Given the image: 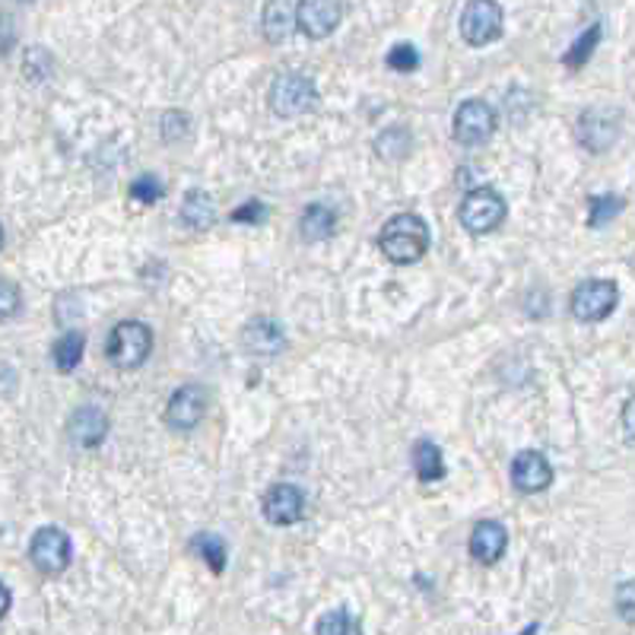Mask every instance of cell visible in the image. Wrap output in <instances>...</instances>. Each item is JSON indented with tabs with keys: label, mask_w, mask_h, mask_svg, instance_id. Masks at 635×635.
<instances>
[{
	"label": "cell",
	"mask_w": 635,
	"mask_h": 635,
	"mask_svg": "<svg viewBox=\"0 0 635 635\" xmlns=\"http://www.w3.org/2000/svg\"><path fill=\"white\" fill-rule=\"evenodd\" d=\"M54 366L61 369V373H74L76 366H80V359H83V334H64L58 343H54Z\"/></svg>",
	"instance_id": "cell-22"
},
{
	"label": "cell",
	"mask_w": 635,
	"mask_h": 635,
	"mask_svg": "<svg viewBox=\"0 0 635 635\" xmlns=\"http://www.w3.org/2000/svg\"><path fill=\"white\" fill-rule=\"evenodd\" d=\"M242 346L252 356H277L286 346V331L273 318H255L242 331Z\"/></svg>",
	"instance_id": "cell-14"
},
{
	"label": "cell",
	"mask_w": 635,
	"mask_h": 635,
	"mask_svg": "<svg viewBox=\"0 0 635 635\" xmlns=\"http://www.w3.org/2000/svg\"><path fill=\"white\" fill-rule=\"evenodd\" d=\"M620 210H623V200L620 197H595L591 200V213H588V225L600 229L610 217H616Z\"/></svg>",
	"instance_id": "cell-28"
},
{
	"label": "cell",
	"mask_w": 635,
	"mask_h": 635,
	"mask_svg": "<svg viewBox=\"0 0 635 635\" xmlns=\"http://www.w3.org/2000/svg\"><path fill=\"white\" fill-rule=\"evenodd\" d=\"M505 213H509V207H505L502 194L492 191V187H474V191H467V197L461 200V210H457L461 225H464L471 235L492 232L496 225H502Z\"/></svg>",
	"instance_id": "cell-3"
},
{
	"label": "cell",
	"mask_w": 635,
	"mask_h": 635,
	"mask_svg": "<svg viewBox=\"0 0 635 635\" xmlns=\"http://www.w3.org/2000/svg\"><path fill=\"white\" fill-rule=\"evenodd\" d=\"M13 41H16V33H13V23L10 20H3L0 16V58L13 48Z\"/></svg>",
	"instance_id": "cell-34"
},
{
	"label": "cell",
	"mask_w": 635,
	"mask_h": 635,
	"mask_svg": "<svg viewBox=\"0 0 635 635\" xmlns=\"http://www.w3.org/2000/svg\"><path fill=\"white\" fill-rule=\"evenodd\" d=\"M191 547H194V553L200 557V560L207 562L213 572H223L225 569V544L223 537H217V534H210V530H204V534H197L194 540H191Z\"/></svg>",
	"instance_id": "cell-21"
},
{
	"label": "cell",
	"mask_w": 635,
	"mask_h": 635,
	"mask_svg": "<svg viewBox=\"0 0 635 635\" xmlns=\"http://www.w3.org/2000/svg\"><path fill=\"white\" fill-rule=\"evenodd\" d=\"M267 99H270V109L280 118H300L308 109H315L318 89L305 74H280L270 83Z\"/></svg>",
	"instance_id": "cell-4"
},
{
	"label": "cell",
	"mask_w": 635,
	"mask_h": 635,
	"mask_svg": "<svg viewBox=\"0 0 635 635\" xmlns=\"http://www.w3.org/2000/svg\"><path fill=\"white\" fill-rule=\"evenodd\" d=\"M413 471L423 484H439L445 480V457H442V449L429 439H419L413 445Z\"/></svg>",
	"instance_id": "cell-19"
},
{
	"label": "cell",
	"mask_w": 635,
	"mask_h": 635,
	"mask_svg": "<svg viewBox=\"0 0 635 635\" xmlns=\"http://www.w3.org/2000/svg\"><path fill=\"white\" fill-rule=\"evenodd\" d=\"M375 150L381 159H401L411 150V134L404 127H388L378 141H375Z\"/></svg>",
	"instance_id": "cell-24"
},
{
	"label": "cell",
	"mask_w": 635,
	"mask_h": 635,
	"mask_svg": "<svg viewBox=\"0 0 635 635\" xmlns=\"http://www.w3.org/2000/svg\"><path fill=\"white\" fill-rule=\"evenodd\" d=\"M152 353V331L144 321H121L114 325L106 356L112 359L118 369H137L150 359Z\"/></svg>",
	"instance_id": "cell-2"
},
{
	"label": "cell",
	"mask_w": 635,
	"mask_h": 635,
	"mask_svg": "<svg viewBox=\"0 0 635 635\" xmlns=\"http://www.w3.org/2000/svg\"><path fill=\"white\" fill-rule=\"evenodd\" d=\"M20 290H16V283H10V280H0V321H7V318H13L16 312H20Z\"/></svg>",
	"instance_id": "cell-29"
},
{
	"label": "cell",
	"mask_w": 635,
	"mask_h": 635,
	"mask_svg": "<svg viewBox=\"0 0 635 635\" xmlns=\"http://www.w3.org/2000/svg\"><path fill=\"white\" fill-rule=\"evenodd\" d=\"M71 557H74V550H71L68 530H61V527H41V530H36V537L29 544V560H33L38 572L58 575V572H64L71 565Z\"/></svg>",
	"instance_id": "cell-7"
},
{
	"label": "cell",
	"mask_w": 635,
	"mask_h": 635,
	"mask_svg": "<svg viewBox=\"0 0 635 635\" xmlns=\"http://www.w3.org/2000/svg\"><path fill=\"white\" fill-rule=\"evenodd\" d=\"M210 407V394L200 388V384H182L172 398H169V407H166V423L172 429H194Z\"/></svg>",
	"instance_id": "cell-10"
},
{
	"label": "cell",
	"mask_w": 635,
	"mask_h": 635,
	"mask_svg": "<svg viewBox=\"0 0 635 635\" xmlns=\"http://www.w3.org/2000/svg\"><path fill=\"white\" fill-rule=\"evenodd\" d=\"M496 131V112L492 106H486L484 99H471L454 112V141L464 147H477L486 144Z\"/></svg>",
	"instance_id": "cell-8"
},
{
	"label": "cell",
	"mask_w": 635,
	"mask_h": 635,
	"mask_svg": "<svg viewBox=\"0 0 635 635\" xmlns=\"http://www.w3.org/2000/svg\"><path fill=\"white\" fill-rule=\"evenodd\" d=\"M315 635H363V626L353 613L346 610H331L318 620L315 626Z\"/></svg>",
	"instance_id": "cell-23"
},
{
	"label": "cell",
	"mask_w": 635,
	"mask_h": 635,
	"mask_svg": "<svg viewBox=\"0 0 635 635\" xmlns=\"http://www.w3.org/2000/svg\"><path fill=\"white\" fill-rule=\"evenodd\" d=\"M23 71H26V80H41V76L51 74V58H48V51L33 48V51L26 54V64H23Z\"/></svg>",
	"instance_id": "cell-30"
},
{
	"label": "cell",
	"mask_w": 635,
	"mask_h": 635,
	"mask_svg": "<svg viewBox=\"0 0 635 635\" xmlns=\"http://www.w3.org/2000/svg\"><path fill=\"white\" fill-rule=\"evenodd\" d=\"M616 598H620V616L626 623H633V582H623L620 591H616Z\"/></svg>",
	"instance_id": "cell-33"
},
{
	"label": "cell",
	"mask_w": 635,
	"mask_h": 635,
	"mask_svg": "<svg viewBox=\"0 0 635 635\" xmlns=\"http://www.w3.org/2000/svg\"><path fill=\"white\" fill-rule=\"evenodd\" d=\"M616 300H620V290L613 280H585L575 286L572 293V315L585 325H595V321H603L613 308H616Z\"/></svg>",
	"instance_id": "cell-5"
},
{
	"label": "cell",
	"mask_w": 635,
	"mask_h": 635,
	"mask_svg": "<svg viewBox=\"0 0 635 635\" xmlns=\"http://www.w3.org/2000/svg\"><path fill=\"white\" fill-rule=\"evenodd\" d=\"M68 432H71V442L80 449H96L109 436V416L99 407H80L68 423Z\"/></svg>",
	"instance_id": "cell-15"
},
{
	"label": "cell",
	"mask_w": 635,
	"mask_h": 635,
	"mask_svg": "<svg viewBox=\"0 0 635 635\" xmlns=\"http://www.w3.org/2000/svg\"><path fill=\"white\" fill-rule=\"evenodd\" d=\"M388 68L398 71V74H413L419 68V54L411 41H398L391 51H388Z\"/></svg>",
	"instance_id": "cell-27"
},
{
	"label": "cell",
	"mask_w": 635,
	"mask_h": 635,
	"mask_svg": "<svg viewBox=\"0 0 635 635\" xmlns=\"http://www.w3.org/2000/svg\"><path fill=\"white\" fill-rule=\"evenodd\" d=\"M512 484L522 492H544L553 484V467L540 451H522L512 461Z\"/></svg>",
	"instance_id": "cell-13"
},
{
	"label": "cell",
	"mask_w": 635,
	"mask_h": 635,
	"mask_svg": "<svg viewBox=\"0 0 635 635\" xmlns=\"http://www.w3.org/2000/svg\"><path fill=\"white\" fill-rule=\"evenodd\" d=\"M131 197L141 200V204H156V200L166 197V185H162L159 175H150V172H147V175H141V179L131 182Z\"/></svg>",
	"instance_id": "cell-26"
},
{
	"label": "cell",
	"mask_w": 635,
	"mask_h": 635,
	"mask_svg": "<svg viewBox=\"0 0 635 635\" xmlns=\"http://www.w3.org/2000/svg\"><path fill=\"white\" fill-rule=\"evenodd\" d=\"M0 248H3V225H0Z\"/></svg>",
	"instance_id": "cell-37"
},
{
	"label": "cell",
	"mask_w": 635,
	"mask_h": 635,
	"mask_svg": "<svg viewBox=\"0 0 635 635\" xmlns=\"http://www.w3.org/2000/svg\"><path fill=\"white\" fill-rule=\"evenodd\" d=\"M261 26L264 36L270 38L273 45L286 41V38L293 36V29H296V3L293 0H270L264 7Z\"/></svg>",
	"instance_id": "cell-17"
},
{
	"label": "cell",
	"mask_w": 635,
	"mask_h": 635,
	"mask_svg": "<svg viewBox=\"0 0 635 635\" xmlns=\"http://www.w3.org/2000/svg\"><path fill=\"white\" fill-rule=\"evenodd\" d=\"M598 38H600V26L595 23V26H591V33H585L582 38H575V45L565 51V58H562V61H565L569 68H575V71H578V68H585V61L595 54V45H598Z\"/></svg>",
	"instance_id": "cell-25"
},
{
	"label": "cell",
	"mask_w": 635,
	"mask_h": 635,
	"mask_svg": "<svg viewBox=\"0 0 635 635\" xmlns=\"http://www.w3.org/2000/svg\"><path fill=\"white\" fill-rule=\"evenodd\" d=\"M187 131H191V118L182 112H169L162 118V137L166 141H182Z\"/></svg>",
	"instance_id": "cell-31"
},
{
	"label": "cell",
	"mask_w": 635,
	"mask_h": 635,
	"mask_svg": "<svg viewBox=\"0 0 635 635\" xmlns=\"http://www.w3.org/2000/svg\"><path fill=\"white\" fill-rule=\"evenodd\" d=\"M261 509H264V518H267V522L286 527V524H300L302 518H305V509H308V502H305V492H302L300 486L277 484V486H270V489H267Z\"/></svg>",
	"instance_id": "cell-11"
},
{
	"label": "cell",
	"mask_w": 635,
	"mask_h": 635,
	"mask_svg": "<svg viewBox=\"0 0 635 635\" xmlns=\"http://www.w3.org/2000/svg\"><path fill=\"white\" fill-rule=\"evenodd\" d=\"M505 547H509L505 524L480 522L474 527V534H471V557L477 562H484V565H492V562L502 560Z\"/></svg>",
	"instance_id": "cell-16"
},
{
	"label": "cell",
	"mask_w": 635,
	"mask_h": 635,
	"mask_svg": "<svg viewBox=\"0 0 635 635\" xmlns=\"http://www.w3.org/2000/svg\"><path fill=\"white\" fill-rule=\"evenodd\" d=\"M10 603H13V595H10V588L0 582V620L7 616V610H10Z\"/></svg>",
	"instance_id": "cell-36"
},
{
	"label": "cell",
	"mask_w": 635,
	"mask_h": 635,
	"mask_svg": "<svg viewBox=\"0 0 635 635\" xmlns=\"http://www.w3.org/2000/svg\"><path fill=\"white\" fill-rule=\"evenodd\" d=\"M179 217H182V223L191 225V229H197V232H204V229H210V225L217 223V204H213V197L207 194V191H187L185 200H182V210H179Z\"/></svg>",
	"instance_id": "cell-18"
},
{
	"label": "cell",
	"mask_w": 635,
	"mask_h": 635,
	"mask_svg": "<svg viewBox=\"0 0 635 635\" xmlns=\"http://www.w3.org/2000/svg\"><path fill=\"white\" fill-rule=\"evenodd\" d=\"M620 137V112L613 109H588L578 118V141L591 152H607Z\"/></svg>",
	"instance_id": "cell-9"
},
{
	"label": "cell",
	"mask_w": 635,
	"mask_h": 635,
	"mask_svg": "<svg viewBox=\"0 0 635 635\" xmlns=\"http://www.w3.org/2000/svg\"><path fill=\"white\" fill-rule=\"evenodd\" d=\"M378 248L391 264H416L429 248V225L416 213H394L378 235Z\"/></svg>",
	"instance_id": "cell-1"
},
{
	"label": "cell",
	"mask_w": 635,
	"mask_h": 635,
	"mask_svg": "<svg viewBox=\"0 0 635 635\" xmlns=\"http://www.w3.org/2000/svg\"><path fill=\"white\" fill-rule=\"evenodd\" d=\"M623 432H626V445L633 449V401H626L623 407Z\"/></svg>",
	"instance_id": "cell-35"
},
{
	"label": "cell",
	"mask_w": 635,
	"mask_h": 635,
	"mask_svg": "<svg viewBox=\"0 0 635 635\" xmlns=\"http://www.w3.org/2000/svg\"><path fill=\"white\" fill-rule=\"evenodd\" d=\"M343 3L337 0H302L296 3V26L308 38H328L340 26Z\"/></svg>",
	"instance_id": "cell-12"
},
{
	"label": "cell",
	"mask_w": 635,
	"mask_h": 635,
	"mask_svg": "<svg viewBox=\"0 0 635 635\" xmlns=\"http://www.w3.org/2000/svg\"><path fill=\"white\" fill-rule=\"evenodd\" d=\"M267 220V207L261 200H248L245 207L232 210V223H248V225H261Z\"/></svg>",
	"instance_id": "cell-32"
},
{
	"label": "cell",
	"mask_w": 635,
	"mask_h": 635,
	"mask_svg": "<svg viewBox=\"0 0 635 635\" xmlns=\"http://www.w3.org/2000/svg\"><path fill=\"white\" fill-rule=\"evenodd\" d=\"M461 36L474 48L496 41L502 36V7L496 0H471L461 13Z\"/></svg>",
	"instance_id": "cell-6"
},
{
	"label": "cell",
	"mask_w": 635,
	"mask_h": 635,
	"mask_svg": "<svg viewBox=\"0 0 635 635\" xmlns=\"http://www.w3.org/2000/svg\"><path fill=\"white\" fill-rule=\"evenodd\" d=\"M334 229H337L334 210H328L325 204H312V207L302 210L300 232L305 242H325V239L334 235Z\"/></svg>",
	"instance_id": "cell-20"
}]
</instances>
